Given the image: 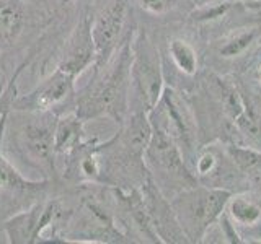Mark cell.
Instances as JSON below:
<instances>
[{
  "instance_id": "d6986e66",
  "label": "cell",
  "mask_w": 261,
  "mask_h": 244,
  "mask_svg": "<svg viewBox=\"0 0 261 244\" xmlns=\"http://www.w3.org/2000/svg\"><path fill=\"white\" fill-rule=\"evenodd\" d=\"M171 0H137L139 7L142 8L144 12L152 13V15H162L168 10Z\"/></svg>"
},
{
  "instance_id": "7a4b0ae2",
  "label": "cell",
  "mask_w": 261,
  "mask_h": 244,
  "mask_svg": "<svg viewBox=\"0 0 261 244\" xmlns=\"http://www.w3.org/2000/svg\"><path fill=\"white\" fill-rule=\"evenodd\" d=\"M133 36H129L108 62L92 67V77L75 92V114L85 122L110 117L121 126L129 114Z\"/></svg>"
},
{
  "instance_id": "ba28073f",
  "label": "cell",
  "mask_w": 261,
  "mask_h": 244,
  "mask_svg": "<svg viewBox=\"0 0 261 244\" xmlns=\"http://www.w3.org/2000/svg\"><path fill=\"white\" fill-rule=\"evenodd\" d=\"M7 112L0 116V225L18 211L27 210L33 203L51 195L57 184L53 181L28 179L7 160L2 151V134Z\"/></svg>"
},
{
  "instance_id": "7c38bea8",
  "label": "cell",
  "mask_w": 261,
  "mask_h": 244,
  "mask_svg": "<svg viewBox=\"0 0 261 244\" xmlns=\"http://www.w3.org/2000/svg\"><path fill=\"white\" fill-rule=\"evenodd\" d=\"M85 124L84 119H80L75 111L62 114L57 117L56 132H54V148L56 157L61 160L67 153H70L73 148L87 140L85 137Z\"/></svg>"
},
{
  "instance_id": "cb8c5ba5",
  "label": "cell",
  "mask_w": 261,
  "mask_h": 244,
  "mask_svg": "<svg viewBox=\"0 0 261 244\" xmlns=\"http://www.w3.org/2000/svg\"><path fill=\"white\" fill-rule=\"evenodd\" d=\"M35 2H36V0H35Z\"/></svg>"
},
{
  "instance_id": "30bf717a",
  "label": "cell",
  "mask_w": 261,
  "mask_h": 244,
  "mask_svg": "<svg viewBox=\"0 0 261 244\" xmlns=\"http://www.w3.org/2000/svg\"><path fill=\"white\" fill-rule=\"evenodd\" d=\"M95 60L96 52L90 31V15L85 13L57 49L53 69H62L79 78L85 70L93 67Z\"/></svg>"
},
{
  "instance_id": "6da1fadb",
  "label": "cell",
  "mask_w": 261,
  "mask_h": 244,
  "mask_svg": "<svg viewBox=\"0 0 261 244\" xmlns=\"http://www.w3.org/2000/svg\"><path fill=\"white\" fill-rule=\"evenodd\" d=\"M57 114L10 109L5 116L2 151L23 176L33 181L59 182L54 148Z\"/></svg>"
},
{
  "instance_id": "44dd1931",
  "label": "cell",
  "mask_w": 261,
  "mask_h": 244,
  "mask_svg": "<svg viewBox=\"0 0 261 244\" xmlns=\"http://www.w3.org/2000/svg\"><path fill=\"white\" fill-rule=\"evenodd\" d=\"M10 78V77H7V73H5V70H4V67H2V62H0V88H4L5 86V83H7V80Z\"/></svg>"
},
{
  "instance_id": "5b68a950",
  "label": "cell",
  "mask_w": 261,
  "mask_h": 244,
  "mask_svg": "<svg viewBox=\"0 0 261 244\" xmlns=\"http://www.w3.org/2000/svg\"><path fill=\"white\" fill-rule=\"evenodd\" d=\"M230 197V191L198 184L179 192L171 202V208L186 238L199 241L209 226L222 217Z\"/></svg>"
},
{
  "instance_id": "4fadbf2b",
  "label": "cell",
  "mask_w": 261,
  "mask_h": 244,
  "mask_svg": "<svg viewBox=\"0 0 261 244\" xmlns=\"http://www.w3.org/2000/svg\"><path fill=\"white\" fill-rule=\"evenodd\" d=\"M227 207L230 218L242 226H255L261 220V207L247 197H230Z\"/></svg>"
},
{
  "instance_id": "3957f363",
  "label": "cell",
  "mask_w": 261,
  "mask_h": 244,
  "mask_svg": "<svg viewBox=\"0 0 261 244\" xmlns=\"http://www.w3.org/2000/svg\"><path fill=\"white\" fill-rule=\"evenodd\" d=\"M49 23L35 0H0V62L7 77L24 60Z\"/></svg>"
},
{
  "instance_id": "603a6c76",
  "label": "cell",
  "mask_w": 261,
  "mask_h": 244,
  "mask_svg": "<svg viewBox=\"0 0 261 244\" xmlns=\"http://www.w3.org/2000/svg\"><path fill=\"white\" fill-rule=\"evenodd\" d=\"M259 43H261V35H259Z\"/></svg>"
},
{
  "instance_id": "9c48e42d",
  "label": "cell",
  "mask_w": 261,
  "mask_h": 244,
  "mask_svg": "<svg viewBox=\"0 0 261 244\" xmlns=\"http://www.w3.org/2000/svg\"><path fill=\"white\" fill-rule=\"evenodd\" d=\"M77 77L62 69H53L35 81L30 92L13 98L10 109L21 111H51L57 116L75 111Z\"/></svg>"
},
{
  "instance_id": "e0dca14e",
  "label": "cell",
  "mask_w": 261,
  "mask_h": 244,
  "mask_svg": "<svg viewBox=\"0 0 261 244\" xmlns=\"http://www.w3.org/2000/svg\"><path fill=\"white\" fill-rule=\"evenodd\" d=\"M232 7L230 0H224L220 4H214V5H204L202 8H199L198 12L193 13V18L198 21H207V20H216L219 16H222L228 12V8Z\"/></svg>"
},
{
  "instance_id": "5bb4252c",
  "label": "cell",
  "mask_w": 261,
  "mask_h": 244,
  "mask_svg": "<svg viewBox=\"0 0 261 244\" xmlns=\"http://www.w3.org/2000/svg\"><path fill=\"white\" fill-rule=\"evenodd\" d=\"M168 54L176 67L186 75H194L198 70V55L193 46L185 39L175 38L168 43Z\"/></svg>"
},
{
  "instance_id": "ac0fdd59",
  "label": "cell",
  "mask_w": 261,
  "mask_h": 244,
  "mask_svg": "<svg viewBox=\"0 0 261 244\" xmlns=\"http://www.w3.org/2000/svg\"><path fill=\"white\" fill-rule=\"evenodd\" d=\"M217 168V158L212 151H204L196 161V171L199 176H209Z\"/></svg>"
},
{
  "instance_id": "2e32d148",
  "label": "cell",
  "mask_w": 261,
  "mask_h": 244,
  "mask_svg": "<svg viewBox=\"0 0 261 244\" xmlns=\"http://www.w3.org/2000/svg\"><path fill=\"white\" fill-rule=\"evenodd\" d=\"M233 120L237 124V129L240 130V134L247 137L253 145H256L258 148H261V116L259 114L245 103V108Z\"/></svg>"
},
{
  "instance_id": "ffe728a7",
  "label": "cell",
  "mask_w": 261,
  "mask_h": 244,
  "mask_svg": "<svg viewBox=\"0 0 261 244\" xmlns=\"http://www.w3.org/2000/svg\"><path fill=\"white\" fill-rule=\"evenodd\" d=\"M240 5L248 15L256 16L261 21V0H240Z\"/></svg>"
},
{
  "instance_id": "8fae6325",
  "label": "cell",
  "mask_w": 261,
  "mask_h": 244,
  "mask_svg": "<svg viewBox=\"0 0 261 244\" xmlns=\"http://www.w3.org/2000/svg\"><path fill=\"white\" fill-rule=\"evenodd\" d=\"M141 191H142L147 211H149L152 226L160 238V241L165 242L186 241V234L178 223L175 211L171 208V203L167 202V197L157 187V184L152 181L150 176L141 186Z\"/></svg>"
},
{
  "instance_id": "7402d4cb",
  "label": "cell",
  "mask_w": 261,
  "mask_h": 244,
  "mask_svg": "<svg viewBox=\"0 0 261 244\" xmlns=\"http://www.w3.org/2000/svg\"><path fill=\"white\" fill-rule=\"evenodd\" d=\"M256 77H258V80L261 81V65H259V69H258V72H256Z\"/></svg>"
},
{
  "instance_id": "8992f818",
  "label": "cell",
  "mask_w": 261,
  "mask_h": 244,
  "mask_svg": "<svg viewBox=\"0 0 261 244\" xmlns=\"http://www.w3.org/2000/svg\"><path fill=\"white\" fill-rule=\"evenodd\" d=\"M152 135L144 151V163L152 181L163 192L165 187L188 189L198 184L183 163V153L165 129L150 120Z\"/></svg>"
},
{
  "instance_id": "52a82bcc",
  "label": "cell",
  "mask_w": 261,
  "mask_h": 244,
  "mask_svg": "<svg viewBox=\"0 0 261 244\" xmlns=\"http://www.w3.org/2000/svg\"><path fill=\"white\" fill-rule=\"evenodd\" d=\"M133 13L129 0H93L90 5V31L95 44L96 60L93 67L103 65L118 51L124 41L133 36L126 31L129 15Z\"/></svg>"
},
{
  "instance_id": "9a60e30c",
  "label": "cell",
  "mask_w": 261,
  "mask_h": 244,
  "mask_svg": "<svg viewBox=\"0 0 261 244\" xmlns=\"http://www.w3.org/2000/svg\"><path fill=\"white\" fill-rule=\"evenodd\" d=\"M261 35V28H245L239 29L233 35H230L227 39H224L219 47V54L225 57V59H230V57H237L242 52H245L247 49L251 46V43L255 39H258Z\"/></svg>"
},
{
  "instance_id": "277c9868",
  "label": "cell",
  "mask_w": 261,
  "mask_h": 244,
  "mask_svg": "<svg viewBox=\"0 0 261 244\" xmlns=\"http://www.w3.org/2000/svg\"><path fill=\"white\" fill-rule=\"evenodd\" d=\"M159 49L149 35L141 29L133 38V62H130L129 112L144 111L149 114L159 104L163 93V73Z\"/></svg>"
}]
</instances>
